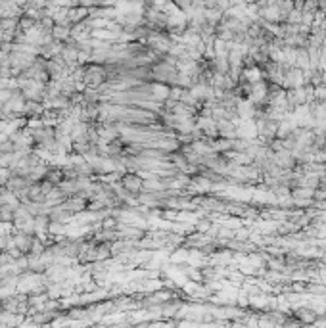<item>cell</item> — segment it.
<instances>
[{
  "label": "cell",
  "mask_w": 326,
  "mask_h": 328,
  "mask_svg": "<svg viewBox=\"0 0 326 328\" xmlns=\"http://www.w3.org/2000/svg\"><path fill=\"white\" fill-rule=\"evenodd\" d=\"M119 184H121L125 190L133 192V194H138V192H142V190H144V178L140 177V175H136V173L121 175V178H119Z\"/></svg>",
  "instance_id": "obj_1"
},
{
  "label": "cell",
  "mask_w": 326,
  "mask_h": 328,
  "mask_svg": "<svg viewBox=\"0 0 326 328\" xmlns=\"http://www.w3.org/2000/svg\"><path fill=\"white\" fill-rule=\"evenodd\" d=\"M23 113L33 115V117H37V115H42V113H44V106H42V104H41L39 100H25V106H23Z\"/></svg>",
  "instance_id": "obj_2"
},
{
  "label": "cell",
  "mask_w": 326,
  "mask_h": 328,
  "mask_svg": "<svg viewBox=\"0 0 326 328\" xmlns=\"http://www.w3.org/2000/svg\"><path fill=\"white\" fill-rule=\"evenodd\" d=\"M298 317L303 323H313V321L317 319V313H313V311H309V309H299Z\"/></svg>",
  "instance_id": "obj_3"
},
{
  "label": "cell",
  "mask_w": 326,
  "mask_h": 328,
  "mask_svg": "<svg viewBox=\"0 0 326 328\" xmlns=\"http://www.w3.org/2000/svg\"><path fill=\"white\" fill-rule=\"evenodd\" d=\"M71 35V29L69 27H65V25H56L54 27V37L56 39H65V37H69Z\"/></svg>",
  "instance_id": "obj_4"
},
{
  "label": "cell",
  "mask_w": 326,
  "mask_h": 328,
  "mask_svg": "<svg viewBox=\"0 0 326 328\" xmlns=\"http://www.w3.org/2000/svg\"><path fill=\"white\" fill-rule=\"evenodd\" d=\"M12 177V169L10 167H4V165H0V186H6L8 184V180Z\"/></svg>",
  "instance_id": "obj_5"
}]
</instances>
